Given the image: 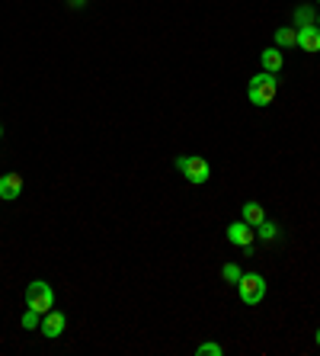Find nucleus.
Here are the masks:
<instances>
[{"label":"nucleus","instance_id":"1","mask_svg":"<svg viewBox=\"0 0 320 356\" xmlns=\"http://www.w3.org/2000/svg\"><path fill=\"white\" fill-rule=\"evenodd\" d=\"M276 93H279V81L269 71H260V74L250 77V83H246V97H250L253 106H269L272 99H276Z\"/></svg>","mask_w":320,"mask_h":356},{"label":"nucleus","instance_id":"2","mask_svg":"<svg viewBox=\"0 0 320 356\" xmlns=\"http://www.w3.org/2000/svg\"><path fill=\"white\" fill-rule=\"evenodd\" d=\"M26 308H33L39 315L51 312V308H55V289H51L45 280H33L26 286Z\"/></svg>","mask_w":320,"mask_h":356},{"label":"nucleus","instance_id":"3","mask_svg":"<svg viewBox=\"0 0 320 356\" xmlns=\"http://www.w3.org/2000/svg\"><path fill=\"white\" fill-rule=\"evenodd\" d=\"M176 170H180V174L186 177L189 183H196V186H202V183L212 180V164H208L205 158H199V154L176 158Z\"/></svg>","mask_w":320,"mask_h":356},{"label":"nucleus","instance_id":"4","mask_svg":"<svg viewBox=\"0 0 320 356\" xmlns=\"http://www.w3.org/2000/svg\"><path fill=\"white\" fill-rule=\"evenodd\" d=\"M266 289H269V286H266V280L260 273H244L237 282V296L244 305H260L266 298Z\"/></svg>","mask_w":320,"mask_h":356},{"label":"nucleus","instance_id":"5","mask_svg":"<svg viewBox=\"0 0 320 356\" xmlns=\"http://www.w3.org/2000/svg\"><path fill=\"white\" fill-rule=\"evenodd\" d=\"M228 241L234 244V248H253L256 228H253V225H246L244 218H240V222H230L228 225Z\"/></svg>","mask_w":320,"mask_h":356},{"label":"nucleus","instance_id":"6","mask_svg":"<svg viewBox=\"0 0 320 356\" xmlns=\"http://www.w3.org/2000/svg\"><path fill=\"white\" fill-rule=\"evenodd\" d=\"M65 327H67V318L58 312V308H51V312H45L42 315V324H39V331L45 334L49 340H55V337H61L65 334Z\"/></svg>","mask_w":320,"mask_h":356},{"label":"nucleus","instance_id":"7","mask_svg":"<svg viewBox=\"0 0 320 356\" xmlns=\"http://www.w3.org/2000/svg\"><path fill=\"white\" fill-rule=\"evenodd\" d=\"M19 193H23V177L19 174H3L0 177V199H3V202L19 199Z\"/></svg>","mask_w":320,"mask_h":356},{"label":"nucleus","instance_id":"8","mask_svg":"<svg viewBox=\"0 0 320 356\" xmlns=\"http://www.w3.org/2000/svg\"><path fill=\"white\" fill-rule=\"evenodd\" d=\"M298 49L317 55L320 51V29L317 26H301V29H298Z\"/></svg>","mask_w":320,"mask_h":356},{"label":"nucleus","instance_id":"9","mask_svg":"<svg viewBox=\"0 0 320 356\" xmlns=\"http://www.w3.org/2000/svg\"><path fill=\"white\" fill-rule=\"evenodd\" d=\"M240 218H244L246 225H253V228H260V225L266 222V209L256 202V199H250V202H244L240 206Z\"/></svg>","mask_w":320,"mask_h":356},{"label":"nucleus","instance_id":"10","mask_svg":"<svg viewBox=\"0 0 320 356\" xmlns=\"http://www.w3.org/2000/svg\"><path fill=\"white\" fill-rule=\"evenodd\" d=\"M260 65H263V71H269V74H279L282 65H285L282 49H263L260 51Z\"/></svg>","mask_w":320,"mask_h":356},{"label":"nucleus","instance_id":"11","mask_svg":"<svg viewBox=\"0 0 320 356\" xmlns=\"http://www.w3.org/2000/svg\"><path fill=\"white\" fill-rule=\"evenodd\" d=\"M295 45H298V29H292V26L276 29V49H295Z\"/></svg>","mask_w":320,"mask_h":356},{"label":"nucleus","instance_id":"12","mask_svg":"<svg viewBox=\"0 0 320 356\" xmlns=\"http://www.w3.org/2000/svg\"><path fill=\"white\" fill-rule=\"evenodd\" d=\"M295 26L301 29V26H317V17H314V7L311 3H301V7H295Z\"/></svg>","mask_w":320,"mask_h":356},{"label":"nucleus","instance_id":"13","mask_svg":"<svg viewBox=\"0 0 320 356\" xmlns=\"http://www.w3.org/2000/svg\"><path fill=\"white\" fill-rule=\"evenodd\" d=\"M256 238H263V241H276V238H279V225L266 218V222L260 225V228H256Z\"/></svg>","mask_w":320,"mask_h":356},{"label":"nucleus","instance_id":"14","mask_svg":"<svg viewBox=\"0 0 320 356\" xmlns=\"http://www.w3.org/2000/svg\"><path fill=\"white\" fill-rule=\"evenodd\" d=\"M221 276H224V282H230V286H237L240 276H244V270H240L237 264H224V266H221Z\"/></svg>","mask_w":320,"mask_h":356},{"label":"nucleus","instance_id":"15","mask_svg":"<svg viewBox=\"0 0 320 356\" xmlns=\"http://www.w3.org/2000/svg\"><path fill=\"white\" fill-rule=\"evenodd\" d=\"M39 324H42V315H39V312H33V308H26V315H23V327H26V331H35Z\"/></svg>","mask_w":320,"mask_h":356},{"label":"nucleus","instance_id":"16","mask_svg":"<svg viewBox=\"0 0 320 356\" xmlns=\"http://www.w3.org/2000/svg\"><path fill=\"white\" fill-rule=\"evenodd\" d=\"M196 353H199V356H221V353H224V347H221V343H202V347H199Z\"/></svg>","mask_w":320,"mask_h":356},{"label":"nucleus","instance_id":"17","mask_svg":"<svg viewBox=\"0 0 320 356\" xmlns=\"http://www.w3.org/2000/svg\"><path fill=\"white\" fill-rule=\"evenodd\" d=\"M81 3H87V0H71V7H81Z\"/></svg>","mask_w":320,"mask_h":356},{"label":"nucleus","instance_id":"18","mask_svg":"<svg viewBox=\"0 0 320 356\" xmlns=\"http://www.w3.org/2000/svg\"><path fill=\"white\" fill-rule=\"evenodd\" d=\"M314 340H317V347H320V327H317V334H314Z\"/></svg>","mask_w":320,"mask_h":356},{"label":"nucleus","instance_id":"19","mask_svg":"<svg viewBox=\"0 0 320 356\" xmlns=\"http://www.w3.org/2000/svg\"><path fill=\"white\" fill-rule=\"evenodd\" d=\"M0 138H3V125H0Z\"/></svg>","mask_w":320,"mask_h":356},{"label":"nucleus","instance_id":"20","mask_svg":"<svg viewBox=\"0 0 320 356\" xmlns=\"http://www.w3.org/2000/svg\"><path fill=\"white\" fill-rule=\"evenodd\" d=\"M317 29H320V13H317Z\"/></svg>","mask_w":320,"mask_h":356},{"label":"nucleus","instance_id":"21","mask_svg":"<svg viewBox=\"0 0 320 356\" xmlns=\"http://www.w3.org/2000/svg\"><path fill=\"white\" fill-rule=\"evenodd\" d=\"M317 3H320V0H317Z\"/></svg>","mask_w":320,"mask_h":356}]
</instances>
